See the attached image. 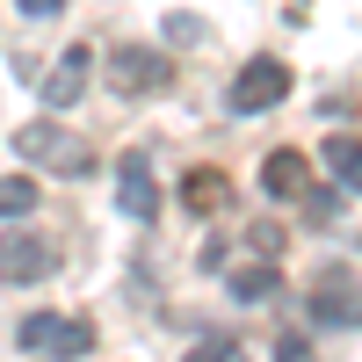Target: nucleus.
Instances as JSON below:
<instances>
[{
	"label": "nucleus",
	"mask_w": 362,
	"mask_h": 362,
	"mask_svg": "<svg viewBox=\"0 0 362 362\" xmlns=\"http://www.w3.org/2000/svg\"><path fill=\"white\" fill-rule=\"evenodd\" d=\"M232 297L239 305H261V297H276V261H247V268H232Z\"/></svg>",
	"instance_id": "9b49d317"
},
{
	"label": "nucleus",
	"mask_w": 362,
	"mask_h": 362,
	"mask_svg": "<svg viewBox=\"0 0 362 362\" xmlns=\"http://www.w3.org/2000/svg\"><path fill=\"white\" fill-rule=\"evenodd\" d=\"M29 203H37V181L29 174H0V218H29Z\"/></svg>",
	"instance_id": "ddd939ff"
},
{
	"label": "nucleus",
	"mask_w": 362,
	"mask_h": 362,
	"mask_svg": "<svg viewBox=\"0 0 362 362\" xmlns=\"http://www.w3.org/2000/svg\"><path fill=\"white\" fill-rule=\"evenodd\" d=\"M225 196H232L225 174H210V167H189V174H181V203H189V210H225Z\"/></svg>",
	"instance_id": "9d476101"
},
{
	"label": "nucleus",
	"mask_w": 362,
	"mask_h": 362,
	"mask_svg": "<svg viewBox=\"0 0 362 362\" xmlns=\"http://www.w3.org/2000/svg\"><path fill=\"white\" fill-rule=\"evenodd\" d=\"M15 153H22L29 167H44V174H87V167H95L87 138H73L66 124H51V116H37V124L15 131Z\"/></svg>",
	"instance_id": "f257e3e1"
},
{
	"label": "nucleus",
	"mask_w": 362,
	"mask_h": 362,
	"mask_svg": "<svg viewBox=\"0 0 362 362\" xmlns=\"http://www.w3.org/2000/svg\"><path fill=\"white\" fill-rule=\"evenodd\" d=\"M116 203H124V218H160V189H153V160L145 153L116 160Z\"/></svg>",
	"instance_id": "0eeeda50"
},
{
	"label": "nucleus",
	"mask_w": 362,
	"mask_h": 362,
	"mask_svg": "<svg viewBox=\"0 0 362 362\" xmlns=\"http://www.w3.org/2000/svg\"><path fill=\"white\" fill-rule=\"evenodd\" d=\"M15 341H22L29 355H44V362H80L87 348H95V326L73 319V312H29V319L15 326Z\"/></svg>",
	"instance_id": "f03ea898"
},
{
	"label": "nucleus",
	"mask_w": 362,
	"mask_h": 362,
	"mask_svg": "<svg viewBox=\"0 0 362 362\" xmlns=\"http://www.w3.org/2000/svg\"><path fill=\"white\" fill-rule=\"evenodd\" d=\"M283 95H290V66H283V58H247V66H239V80H232V109H239V116L276 109Z\"/></svg>",
	"instance_id": "7ed1b4c3"
},
{
	"label": "nucleus",
	"mask_w": 362,
	"mask_h": 362,
	"mask_svg": "<svg viewBox=\"0 0 362 362\" xmlns=\"http://www.w3.org/2000/svg\"><path fill=\"white\" fill-rule=\"evenodd\" d=\"M167 51L153 44H116L109 51V80H116V95H153V87H167Z\"/></svg>",
	"instance_id": "20e7f679"
},
{
	"label": "nucleus",
	"mask_w": 362,
	"mask_h": 362,
	"mask_svg": "<svg viewBox=\"0 0 362 362\" xmlns=\"http://www.w3.org/2000/svg\"><path fill=\"white\" fill-rule=\"evenodd\" d=\"M312 319L319 326H362V283L355 268H326L312 283Z\"/></svg>",
	"instance_id": "39448f33"
},
{
	"label": "nucleus",
	"mask_w": 362,
	"mask_h": 362,
	"mask_svg": "<svg viewBox=\"0 0 362 362\" xmlns=\"http://www.w3.org/2000/svg\"><path fill=\"white\" fill-rule=\"evenodd\" d=\"M261 189L276 196V203H297V196H312V167L297 160V153H268L261 160Z\"/></svg>",
	"instance_id": "1a4fd4ad"
},
{
	"label": "nucleus",
	"mask_w": 362,
	"mask_h": 362,
	"mask_svg": "<svg viewBox=\"0 0 362 362\" xmlns=\"http://www.w3.org/2000/svg\"><path fill=\"white\" fill-rule=\"evenodd\" d=\"M51 268H58V254H51L44 232H22L15 225L8 239H0V283H44Z\"/></svg>",
	"instance_id": "423d86ee"
},
{
	"label": "nucleus",
	"mask_w": 362,
	"mask_h": 362,
	"mask_svg": "<svg viewBox=\"0 0 362 362\" xmlns=\"http://www.w3.org/2000/svg\"><path fill=\"white\" fill-rule=\"evenodd\" d=\"M87 66H95V51H87V44H73V51L51 66V80H44V102H51V109H73V102L87 95Z\"/></svg>",
	"instance_id": "6e6552de"
},
{
	"label": "nucleus",
	"mask_w": 362,
	"mask_h": 362,
	"mask_svg": "<svg viewBox=\"0 0 362 362\" xmlns=\"http://www.w3.org/2000/svg\"><path fill=\"white\" fill-rule=\"evenodd\" d=\"M181 362H247V348H239L232 334H210V341H196V348L181 355Z\"/></svg>",
	"instance_id": "4468645a"
},
{
	"label": "nucleus",
	"mask_w": 362,
	"mask_h": 362,
	"mask_svg": "<svg viewBox=\"0 0 362 362\" xmlns=\"http://www.w3.org/2000/svg\"><path fill=\"white\" fill-rule=\"evenodd\" d=\"M326 167H334V181L362 189V138H326Z\"/></svg>",
	"instance_id": "f8f14e48"
},
{
	"label": "nucleus",
	"mask_w": 362,
	"mask_h": 362,
	"mask_svg": "<svg viewBox=\"0 0 362 362\" xmlns=\"http://www.w3.org/2000/svg\"><path fill=\"white\" fill-rule=\"evenodd\" d=\"M66 0H22V15H58Z\"/></svg>",
	"instance_id": "dca6fc26"
},
{
	"label": "nucleus",
	"mask_w": 362,
	"mask_h": 362,
	"mask_svg": "<svg viewBox=\"0 0 362 362\" xmlns=\"http://www.w3.org/2000/svg\"><path fill=\"white\" fill-rule=\"evenodd\" d=\"M276 362H312V348H305V341H297V334H290V341L276 348Z\"/></svg>",
	"instance_id": "2eb2a0df"
}]
</instances>
